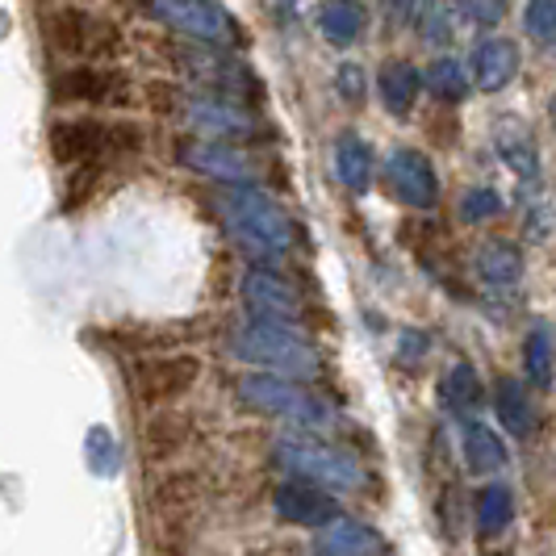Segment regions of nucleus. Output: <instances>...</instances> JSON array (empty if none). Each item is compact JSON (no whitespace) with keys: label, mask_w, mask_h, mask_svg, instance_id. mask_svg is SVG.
Here are the masks:
<instances>
[{"label":"nucleus","mask_w":556,"mask_h":556,"mask_svg":"<svg viewBox=\"0 0 556 556\" xmlns=\"http://www.w3.org/2000/svg\"><path fill=\"white\" fill-rule=\"evenodd\" d=\"M88 465H92V473H117V440H113L105 427H92L88 431Z\"/></svg>","instance_id":"31"},{"label":"nucleus","mask_w":556,"mask_h":556,"mask_svg":"<svg viewBox=\"0 0 556 556\" xmlns=\"http://www.w3.org/2000/svg\"><path fill=\"white\" fill-rule=\"evenodd\" d=\"M218 218L230 230V239L239 248L264 260V268L273 260H285L293 243H298V226L289 218V210L280 205L273 193L255 189V185H243V189H223L218 197Z\"/></svg>","instance_id":"1"},{"label":"nucleus","mask_w":556,"mask_h":556,"mask_svg":"<svg viewBox=\"0 0 556 556\" xmlns=\"http://www.w3.org/2000/svg\"><path fill=\"white\" fill-rule=\"evenodd\" d=\"M427 92L435 97V101H444V105H460L465 97H469V76H465V67L456 63V59H435L431 67H427Z\"/></svg>","instance_id":"28"},{"label":"nucleus","mask_w":556,"mask_h":556,"mask_svg":"<svg viewBox=\"0 0 556 556\" xmlns=\"http://www.w3.org/2000/svg\"><path fill=\"white\" fill-rule=\"evenodd\" d=\"M189 435H193L189 418L155 415L142 427V456H147V460H167V456H176L180 447L189 444Z\"/></svg>","instance_id":"26"},{"label":"nucleus","mask_w":556,"mask_h":556,"mask_svg":"<svg viewBox=\"0 0 556 556\" xmlns=\"http://www.w3.org/2000/svg\"><path fill=\"white\" fill-rule=\"evenodd\" d=\"M126 377H130V390L142 406H167L197 386L201 356H193V352H151V356H139L130 364Z\"/></svg>","instance_id":"8"},{"label":"nucleus","mask_w":556,"mask_h":556,"mask_svg":"<svg viewBox=\"0 0 556 556\" xmlns=\"http://www.w3.org/2000/svg\"><path fill=\"white\" fill-rule=\"evenodd\" d=\"M147 130L135 117H97V113H76V117H55L47 130L51 160L63 167H105V160L117 155H139Z\"/></svg>","instance_id":"2"},{"label":"nucleus","mask_w":556,"mask_h":556,"mask_svg":"<svg viewBox=\"0 0 556 556\" xmlns=\"http://www.w3.org/2000/svg\"><path fill=\"white\" fill-rule=\"evenodd\" d=\"M180 113H185V122L193 126V130H205V135H214V142H230V139H248L255 135L260 126H255V117H251L239 101H223V97H185L180 101Z\"/></svg>","instance_id":"15"},{"label":"nucleus","mask_w":556,"mask_h":556,"mask_svg":"<svg viewBox=\"0 0 556 556\" xmlns=\"http://www.w3.org/2000/svg\"><path fill=\"white\" fill-rule=\"evenodd\" d=\"M51 4H67V0H51Z\"/></svg>","instance_id":"35"},{"label":"nucleus","mask_w":556,"mask_h":556,"mask_svg":"<svg viewBox=\"0 0 556 556\" xmlns=\"http://www.w3.org/2000/svg\"><path fill=\"white\" fill-rule=\"evenodd\" d=\"M465 13L481 22V26H494L502 13H506V0H465Z\"/></svg>","instance_id":"33"},{"label":"nucleus","mask_w":556,"mask_h":556,"mask_svg":"<svg viewBox=\"0 0 556 556\" xmlns=\"http://www.w3.org/2000/svg\"><path fill=\"white\" fill-rule=\"evenodd\" d=\"M372 147L361 139V135H343V139L334 142V172H339V180L352 189V193H364L368 185H372Z\"/></svg>","instance_id":"25"},{"label":"nucleus","mask_w":556,"mask_h":556,"mask_svg":"<svg viewBox=\"0 0 556 556\" xmlns=\"http://www.w3.org/2000/svg\"><path fill=\"white\" fill-rule=\"evenodd\" d=\"M523 372H528V386L553 390V327L548 323H535L523 339Z\"/></svg>","instance_id":"27"},{"label":"nucleus","mask_w":556,"mask_h":556,"mask_svg":"<svg viewBox=\"0 0 556 556\" xmlns=\"http://www.w3.org/2000/svg\"><path fill=\"white\" fill-rule=\"evenodd\" d=\"M176 72L189 84L205 88V97H223V101H243L255 92V76L226 51L210 47H176Z\"/></svg>","instance_id":"10"},{"label":"nucleus","mask_w":556,"mask_h":556,"mask_svg":"<svg viewBox=\"0 0 556 556\" xmlns=\"http://www.w3.org/2000/svg\"><path fill=\"white\" fill-rule=\"evenodd\" d=\"M364 22H368V17H364L361 0H323V4H318V29H323V38L334 42V47L356 42Z\"/></svg>","instance_id":"24"},{"label":"nucleus","mask_w":556,"mask_h":556,"mask_svg":"<svg viewBox=\"0 0 556 556\" xmlns=\"http://www.w3.org/2000/svg\"><path fill=\"white\" fill-rule=\"evenodd\" d=\"M180 164L201 172V176H210V180H223L230 189H243L251 180H260V160L248 155L243 147H235V142H185L180 151Z\"/></svg>","instance_id":"12"},{"label":"nucleus","mask_w":556,"mask_h":556,"mask_svg":"<svg viewBox=\"0 0 556 556\" xmlns=\"http://www.w3.org/2000/svg\"><path fill=\"white\" fill-rule=\"evenodd\" d=\"M427 348H431V339H427V334H418V331L402 334V361L406 364H415L418 352H427Z\"/></svg>","instance_id":"34"},{"label":"nucleus","mask_w":556,"mask_h":556,"mask_svg":"<svg viewBox=\"0 0 556 556\" xmlns=\"http://www.w3.org/2000/svg\"><path fill=\"white\" fill-rule=\"evenodd\" d=\"M38 34L51 55L76 59V63H105L126 51L122 26L84 4H47L38 17Z\"/></svg>","instance_id":"6"},{"label":"nucleus","mask_w":556,"mask_h":556,"mask_svg":"<svg viewBox=\"0 0 556 556\" xmlns=\"http://www.w3.org/2000/svg\"><path fill=\"white\" fill-rule=\"evenodd\" d=\"M51 97L59 105H80V110H130L135 84L122 67L110 63H76L55 76Z\"/></svg>","instance_id":"7"},{"label":"nucleus","mask_w":556,"mask_h":556,"mask_svg":"<svg viewBox=\"0 0 556 556\" xmlns=\"http://www.w3.org/2000/svg\"><path fill=\"white\" fill-rule=\"evenodd\" d=\"M502 214V197L494 193V189H465V197H460V223H490V218H498Z\"/></svg>","instance_id":"29"},{"label":"nucleus","mask_w":556,"mask_h":556,"mask_svg":"<svg viewBox=\"0 0 556 556\" xmlns=\"http://www.w3.org/2000/svg\"><path fill=\"white\" fill-rule=\"evenodd\" d=\"M147 4L164 26L193 38V42H210V47H235L239 42V26L230 22V13L218 0H147Z\"/></svg>","instance_id":"11"},{"label":"nucleus","mask_w":556,"mask_h":556,"mask_svg":"<svg viewBox=\"0 0 556 556\" xmlns=\"http://www.w3.org/2000/svg\"><path fill=\"white\" fill-rule=\"evenodd\" d=\"M334 88H339V97H343L348 105H364V92H368V84H364L361 63H343V67L334 72Z\"/></svg>","instance_id":"32"},{"label":"nucleus","mask_w":556,"mask_h":556,"mask_svg":"<svg viewBox=\"0 0 556 556\" xmlns=\"http://www.w3.org/2000/svg\"><path fill=\"white\" fill-rule=\"evenodd\" d=\"M481 377H477V368L473 364H452L444 372V381H440V402H444V410L447 415H456V418H473V410L481 406Z\"/></svg>","instance_id":"23"},{"label":"nucleus","mask_w":556,"mask_h":556,"mask_svg":"<svg viewBox=\"0 0 556 556\" xmlns=\"http://www.w3.org/2000/svg\"><path fill=\"white\" fill-rule=\"evenodd\" d=\"M239 293H243V306L255 323H277V327H298L306 323V298L302 289L289 277H280L277 268H264L255 264L239 280Z\"/></svg>","instance_id":"9"},{"label":"nucleus","mask_w":556,"mask_h":556,"mask_svg":"<svg viewBox=\"0 0 556 556\" xmlns=\"http://www.w3.org/2000/svg\"><path fill=\"white\" fill-rule=\"evenodd\" d=\"M273 460L277 469L289 473V481H306L323 494H356L368 485V469L356 452L339 447L334 440H323V435H302V431H285L273 444Z\"/></svg>","instance_id":"3"},{"label":"nucleus","mask_w":556,"mask_h":556,"mask_svg":"<svg viewBox=\"0 0 556 556\" xmlns=\"http://www.w3.org/2000/svg\"><path fill=\"white\" fill-rule=\"evenodd\" d=\"M477 277L494 293H515L523 280V251L506 239H490L477 251Z\"/></svg>","instance_id":"18"},{"label":"nucleus","mask_w":556,"mask_h":556,"mask_svg":"<svg viewBox=\"0 0 556 556\" xmlns=\"http://www.w3.org/2000/svg\"><path fill=\"white\" fill-rule=\"evenodd\" d=\"M239 402L251 415L280 418L285 427H293L302 435H323V440H331V431H339V422H343L323 393L306 390L302 381H289V377H273V372L239 377Z\"/></svg>","instance_id":"4"},{"label":"nucleus","mask_w":556,"mask_h":556,"mask_svg":"<svg viewBox=\"0 0 556 556\" xmlns=\"http://www.w3.org/2000/svg\"><path fill=\"white\" fill-rule=\"evenodd\" d=\"M230 356L243 364H255V372H273L289 381H314L323 372V356L298 327H277V323H239L230 331Z\"/></svg>","instance_id":"5"},{"label":"nucleus","mask_w":556,"mask_h":556,"mask_svg":"<svg viewBox=\"0 0 556 556\" xmlns=\"http://www.w3.org/2000/svg\"><path fill=\"white\" fill-rule=\"evenodd\" d=\"M494 410H498V422L515 435V440H528L540 427V415H535V402H531V390L515 377H502L494 386Z\"/></svg>","instance_id":"19"},{"label":"nucleus","mask_w":556,"mask_h":556,"mask_svg":"<svg viewBox=\"0 0 556 556\" xmlns=\"http://www.w3.org/2000/svg\"><path fill=\"white\" fill-rule=\"evenodd\" d=\"M473 523L481 540H498L502 531L515 523V490L506 481H490V485L477 490Z\"/></svg>","instance_id":"21"},{"label":"nucleus","mask_w":556,"mask_h":556,"mask_svg":"<svg viewBox=\"0 0 556 556\" xmlns=\"http://www.w3.org/2000/svg\"><path fill=\"white\" fill-rule=\"evenodd\" d=\"M523 26L528 34L548 51L556 42V0H528V13H523Z\"/></svg>","instance_id":"30"},{"label":"nucleus","mask_w":556,"mask_h":556,"mask_svg":"<svg viewBox=\"0 0 556 556\" xmlns=\"http://www.w3.org/2000/svg\"><path fill=\"white\" fill-rule=\"evenodd\" d=\"M386 180H390V193L410 205V210H435L440 205V176H435V164L415 151V147H397L386 164Z\"/></svg>","instance_id":"13"},{"label":"nucleus","mask_w":556,"mask_h":556,"mask_svg":"<svg viewBox=\"0 0 556 556\" xmlns=\"http://www.w3.org/2000/svg\"><path fill=\"white\" fill-rule=\"evenodd\" d=\"M377 88H381L386 110L393 117H406V113L415 110L418 92H422V72H418L415 63H406V59H390L377 72Z\"/></svg>","instance_id":"20"},{"label":"nucleus","mask_w":556,"mask_h":556,"mask_svg":"<svg viewBox=\"0 0 556 556\" xmlns=\"http://www.w3.org/2000/svg\"><path fill=\"white\" fill-rule=\"evenodd\" d=\"M273 510H277L280 523H293V528H309V531H323L327 523H334L343 515L339 498L314 490L306 481H280L277 494H273Z\"/></svg>","instance_id":"16"},{"label":"nucleus","mask_w":556,"mask_h":556,"mask_svg":"<svg viewBox=\"0 0 556 556\" xmlns=\"http://www.w3.org/2000/svg\"><path fill=\"white\" fill-rule=\"evenodd\" d=\"M460 452H465V465L473 473H498V469H506V460H510V452H506L498 431L485 427V422H477V418H469L465 431H460Z\"/></svg>","instance_id":"22"},{"label":"nucleus","mask_w":556,"mask_h":556,"mask_svg":"<svg viewBox=\"0 0 556 556\" xmlns=\"http://www.w3.org/2000/svg\"><path fill=\"white\" fill-rule=\"evenodd\" d=\"M519 47L510 38H485L473 51V80L481 92H502L506 84L519 76Z\"/></svg>","instance_id":"17"},{"label":"nucleus","mask_w":556,"mask_h":556,"mask_svg":"<svg viewBox=\"0 0 556 556\" xmlns=\"http://www.w3.org/2000/svg\"><path fill=\"white\" fill-rule=\"evenodd\" d=\"M314 556H393V544L386 540V531L372 528L368 519H352L339 515L334 523H327L323 531H314Z\"/></svg>","instance_id":"14"}]
</instances>
